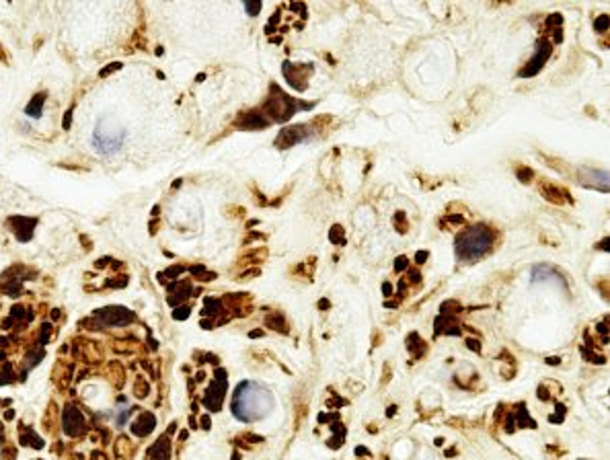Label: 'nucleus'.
Returning a JSON list of instances; mask_svg holds the SVG:
<instances>
[{
	"mask_svg": "<svg viewBox=\"0 0 610 460\" xmlns=\"http://www.w3.org/2000/svg\"><path fill=\"white\" fill-rule=\"evenodd\" d=\"M263 401H271L269 394L265 390H261L259 386H255L253 382H245L238 386L236 394H234V403H232V409H234V415L242 421H253L257 419L259 415H263L265 411L263 409Z\"/></svg>",
	"mask_w": 610,
	"mask_h": 460,
	"instance_id": "1",
	"label": "nucleus"
},
{
	"mask_svg": "<svg viewBox=\"0 0 610 460\" xmlns=\"http://www.w3.org/2000/svg\"><path fill=\"white\" fill-rule=\"evenodd\" d=\"M491 244H493V232L485 226H475L465 230L456 238V253H459L461 259L473 261L479 259L481 255H485Z\"/></svg>",
	"mask_w": 610,
	"mask_h": 460,
	"instance_id": "2",
	"label": "nucleus"
},
{
	"mask_svg": "<svg viewBox=\"0 0 610 460\" xmlns=\"http://www.w3.org/2000/svg\"><path fill=\"white\" fill-rule=\"evenodd\" d=\"M124 140H126V134L115 130V126L107 128V124L97 126L95 134H93V146L101 155H113L115 150L121 148Z\"/></svg>",
	"mask_w": 610,
	"mask_h": 460,
	"instance_id": "3",
	"label": "nucleus"
},
{
	"mask_svg": "<svg viewBox=\"0 0 610 460\" xmlns=\"http://www.w3.org/2000/svg\"><path fill=\"white\" fill-rule=\"evenodd\" d=\"M267 111L271 113V117H273V119H288V117L292 115L294 107H292V103H290V99H288L286 95H282V93H280V97H273V99H269V103H267Z\"/></svg>",
	"mask_w": 610,
	"mask_h": 460,
	"instance_id": "4",
	"label": "nucleus"
},
{
	"mask_svg": "<svg viewBox=\"0 0 610 460\" xmlns=\"http://www.w3.org/2000/svg\"><path fill=\"white\" fill-rule=\"evenodd\" d=\"M82 427H84V419H82L80 411H76L74 407H68L64 411V432L68 436H76L82 432Z\"/></svg>",
	"mask_w": 610,
	"mask_h": 460,
	"instance_id": "5",
	"label": "nucleus"
},
{
	"mask_svg": "<svg viewBox=\"0 0 610 460\" xmlns=\"http://www.w3.org/2000/svg\"><path fill=\"white\" fill-rule=\"evenodd\" d=\"M302 130H304V126H298V128H288V130H284V132L280 134V138L276 140V144H278V146H284V148H288V146H292L294 142H300V140H302Z\"/></svg>",
	"mask_w": 610,
	"mask_h": 460,
	"instance_id": "6",
	"label": "nucleus"
},
{
	"mask_svg": "<svg viewBox=\"0 0 610 460\" xmlns=\"http://www.w3.org/2000/svg\"><path fill=\"white\" fill-rule=\"evenodd\" d=\"M43 101H45V99H43V95H37V97L31 101V103L27 105V109H25V111H27V115H29V117H39V115H41V105H43Z\"/></svg>",
	"mask_w": 610,
	"mask_h": 460,
	"instance_id": "7",
	"label": "nucleus"
},
{
	"mask_svg": "<svg viewBox=\"0 0 610 460\" xmlns=\"http://www.w3.org/2000/svg\"><path fill=\"white\" fill-rule=\"evenodd\" d=\"M259 9H261V5H247V11H251L253 15H255Z\"/></svg>",
	"mask_w": 610,
	"mask_h": 460,
	"instance_id": "8",
	"label": "nucleus"
},
{
	"mask_svg": "<svg viewBox=\"0 0 610 460\" xmlns=\"http://www.w3.org/2000/svg\"><path fill=\"white\" fill-rule=\"evenodd\" d=\"M405 261H407V259H405V257H401V259L396 261V269H403V267H405Z\"/></svg>",
	"mask_w": 610,
	"mask_h": 460,
	"instance_id": "9",
	"label": "nucleus"
}]
</instances>
